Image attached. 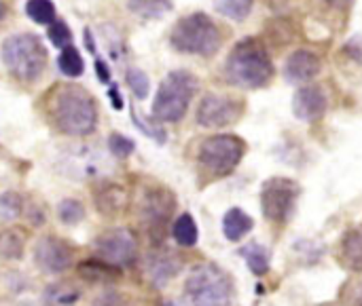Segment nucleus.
<instances>
[{"instance_id":"nucleus-1","label":"nucleus","mask_w":362,"mask_h":306,"mask_svg":"<svg viewBox=\"0 0 362 306\" xmlns=\"http://www.w3.org/2000/svg\"><path fill=\"white\" fill-rule=\"evenodd\" d=\"M51 118L66 135H89L98 125V108L78 85H57L51 93Z\"/></svg>"},{"instance_id":"nucleus-2","label":"nucleus","mask_w":362,"mask_h":306,"mask_svg":"<svg viewBox=\"0 0 362 306\" xmlns=\"http://www.w3.org/2000/svg\"><path fill=\"white\" fill-rule=\"evenodd\" d=\"M225 76L231 85L242 89H261L274 78V61L257 38L240 40L227 61H225Z\"/></svg>"},{"instance_id":"nucleus-3","label":"nucleus","mask_w":362,"mask_h":306,"mask_svg":"<svg viewBox=\"0 0 362 306\" xmlns=\"http://www.w3.org/2000/svg\"><path fill=\"white\" fill-rule=\"evenodd\" d=\"M170 42L178 53L210 57L221 49L223 36L218 25L206 13H191L178 19V23L172 27Z\"/></svg>"},{"instance_id":"nucleus-4","label":"nucleus","mask_w":362,"mask_h":306,"mask_svg":"<svg viewBox=\"0 0 362 306\" xmlns=\"http://www.w3.org/2000/svg\"><path fill=\"white\" fill-rule=\"evenodd\" d=\"M199 87V80L189 70L170 72L159 85L153 99V116L161 123H178L189 110V104Z\"/></svg>"},{"instance_id":"nucleus-5","label":"nucleus","mask_w":362,"mask_h":306,"mask_svg":"<svg viewBox=\"0 0 362 306\" xmlns=\"http://www.w3.org/2000/svg\"><path fill=\"white\" fill-rule=\"evenodd\" d=\"M2 61L11 76L21 82H34L47 66V51L38 36L13 34L2 42Z\"/></svg>"},{"instance_id":"nucleus-6","label":"nucleus","mask_w":362,"mask_h":306,"mask_svg":"<svg viewBox=\"0 0 362 306\" xmlns=\"http://www.w3.org/2000/svg\"><path fill=\"white\" fill-rule=\"evenodd\" d=\"M185 292L193 306H233L231 279L214 264L195 267L187 279Z\"/></svg>"},{"instance_id":"nucleus-7","label":"nucleus","mask_w":362,"mask_h":306,"mask_svg":"<svg viewBox=\"0 0 362 306\" xmlns=\"http://www.w3.org/2000/svg\"><path fill=\"white\" fill-rule=\"evenodd\" d=\"M246 154V144L242 137L238 135H229V133H223V135H212L208 140H204V144L199 146V165L216 176V178H223V176H229L244 159Z\"/></svg>"},{"instance_id":"nucleus-8","label":"nucleus","mask_w":362,"mask_h":306,"mask_svg":"<svg viewBox=\"0 0 362 306\" xmlns=\"http://www.w3.org/2000/svg\"><path fill=\"white\" fill-rule=\"evenodd\" d=\"M299 197V186L288 178H272L261 188V209L263 216L272 222H286Z\"/></svg>"},{"instance_id":"nucleus-9","label":"nucleus","mask_w":362,"mask_h":306,"mask_svg":"<svg viewBox=\"0 0 362 306\" xmlns=\"http://www.w3.org/2000/svg\"><path fill=\"white\" fill-rule=\"evenodd\" d=\"M95 250L104 262H108L112 267H127L136 258L138 243H136V237L132 231L112 228V231H106L104 235L98 237Z\"/></svg>"},{"instance_id":"nucleus-10","label":"nucleus","mask_w":362,"mask_h":306,"mask_svg":"<svg viewBox=\"0 0 362 306\" xmlns=\"http://www.w3.org/2000/svg\"><path fill=\"white\" fill-rule=\"evenodd\" d=\"M240 114H242V102L229 95L210 93L202 99L197 108V123L206 129H221L235 123Z\"/></svg>"},{"instance_id":"nucleus-11","label":"nucleus","mask_w":362,"mask_h":306,"mask_svg":"<svg viewBox=\"0 0 362 306\" xmlns=\"http://www.w3.org/2000/svg\"><path fill=\"white\" fill-rule=\"evenodd\" d=\"M34 260L47 275H59L72 264V250L59 237H42L36 243Z\"/></svg>"},{"instance_id":"nucleus-12","label":"nucleus","mask_w":362,"mask_h":306,"mask_svg":"<svg viewBox=\"0 0 362 306\" xmlns=\"http://www.w3.org/2000/svg\"><path fill=\"white\" fill-rule=\"evenodd\" d=\"M174 207H176V201H174L172 192H168L165 188H153L142 199V207H140L142 222L151 231L163 228L165 222L170 220Z\"/></svg>"},{"instance_id":"nucleus-13","label":"nucleus","mask_w":362,"mask_h":306,"mask_svg":"<svg viewBox=\"0 0 362 306\" xmlns=\"http://www.w3.org/2000/svg\"><path fill=\"white\" fill-rule=\"evenodd\" d=\"M329 99L322 87L318 85H308L297 89L295 97H293V114L303 121V123H314L318 118H322V114L327 112Z\"/></svg>"},{"instance_id":"nucleus-14","label":"nucleus","mask_w":362,"mask_h":306,"mask_svg":"<svg viewBox=\"0 0 362 306\" xmlns=\"http://www.w3.org/2000/svg\"><path fill=\"white\" fill-rule=\"evenodd\" d=\"M322 61L320 57L310 49H297L284 66V76L291 85H303L314 80L320 74Z\"/></svg>"},{"instance_id":"nucleus-15","label":"nucleus","mask_w":362,"mask_h":306,"mask_svg":"<svg viewBox=\"0 0 362 306\" xmlns=\"http://www.w3.org/2000/svg\"><path fill=\"white\" fill-rule=\"evenodd\" d=\"M341 262L346 269L362 273V226L348 231L341 239Z\"/></svg>"},{"instance_id":"nucleus-16","label":"nucleus","mask_w":362,"mask_h":306,"mask_svg":"<svg viewBox=\"0 0 362 306\" xmlns=\"http://www.w3.org/2000/svg\"><path fill=\"white\" fill-rule=\"evenodd\" d=\"M148 275L155 283L163 286L180 271V260L174 254H151L148 256Z\"/></svg>"},{"instance_id":"nucleus-17","label":"nucleus","mask_w":362,"mask_h":306,"mask_svg":"<svg viewBox=\"0 0 362 306\" xmlns=\"http://www.w3.org/2000/svg\"><path fill=\"white\" fill-rule=\"evenodd\" d=\"M95 205L102 214H108V216L119 214L127 205V192L123 186H117V184L102 186L95 192Z\"/></svg>"},{"instance_id":"nucleus-18","label":"nucleus","mask_w":362,"mask_h":306,"mask_svg":"<svg viewBox=\"0 0 362 306\" xmlns=\"http://www.w3.org/2000/svg\"><path fill=\"white\" fill-rule=\"evenodd\" d=\"M252 226H255L252 218L238 207L229 209L223 218V233L229 241H240L244 235L252 231Z\"/></svg>"},{"instance_id":"nucleus-19","label":"nucleus","mask_w":362,"mask_h":306,"mask_svg":"<svg viewBox=\"0 0 362 306\" xmlns=\"http://www.w3.org/2000/svg\"><path fill=\"white\" fill-rule=\"evenodd\" d=\"M78 275L89 281V283H108V281H115L117 277H121V273L108 264V262H98V260H89V262H83L78 267Z\"/></svg>"},{"instance_id":"nucleus-20","label":"nucleus","mask_w":362,"mask_h":306,"mask_svg":"<svg viewBox=\"0 0 362 306\" xmlns=\"http://www.w3.org/2000/svg\"><path fill=\"white\" fill-rule=\"evenodd\" d=\"M127 6L142 19H159L172 11V0H127Z\"/></svg>"},{"instance_id":"nucleus-21","label":"nucleus","mask_w":362,"mask_h":306,"mask_svg":"<svg viewBox=\"0 0 362 306\" xmlns=\"http://www.w3.org/2000/svg\"><path fill=\"white\" fill-rule=\"evenodd\" d=\"M172 235L176 239L178 245L182 247H193L199 239V231H197V224L193 220L191 214H182L176 222H174V228H172Z\"/></svg>"},{"instance_id":"nucleus-22","label":"nucleus","mask_w":362,"mask_h":306,"mask_svg":"<svg viewBox=\"0 0 362 306\" xmlns=\"http://www.w3.org/2000/svg\"><path fill=\"white\" fill-rule=\"evenodd\" d=\"M78 298H81V290L70 283H55L45 292L47 306H72Z\"/></svg>"},{"instance_id":"nucleus-23","label":"nucleus","mask_w":362,"mask_h":306,"mask_svg":"<svg viewBox=\"0 0 362 306\" xmlns=\"http://www.w3.org/2000/svg\"><path fill=\"white\" fill-rule=\"evenodd\" d=\"M57 68L62 70V74H66L68 78H78L85 72V61L78 53V49L74 47H64V51L57 57Z\"/></svg>"},{"instance_id":"nucleus-24","label":"nucleus","mask_w":362,"mask_h":306,"mask_svg":"<svg viewBox=\"0 0 362 306\" xmlns=\"http://www.w3.org/2000/svg\"><path fill=\"white\" fill-rule=\"evenodd\" d=\"M242 256L255 275H265L269 271V252L259 243H248L242 247Z\"/></svg>"},{"instance_id":"nucleus-25","label":"nucleus","mask_w":362,"mask_h":306,"mask_svg":"<svg viewBox=\"0 0 362 306\" xmlns=\"http://www.w3.org/2000/svg\"><path fill=\"white\" fill-rule=\"evenodd\" d=\"M255 0H214V8L233 21H244L252 11Z\"/></svg>"},{"instance_id":"nucleus-26","label":"nucleus","mask_w":362,"mask_h":306,"mask_svg":"<svg viewBox=\"0 0 362 306\" xmlns=\"http://www.w3.org/2000/svg\"><path fill=\"white\" fill-rule=\"evenodd\" d=\"M23 254V237L17 231L0 233V258L4 260H19Z\"/></svg>"},{"instance_id":"nucleus-27","label":"nucleus","mask_w":362,"mask_h":306,"mask_svg":"<svg viewBox=\"0 0 362 306\" xmlns=\"http://www.w3.org/2000/svg\"><path fill=\"white\" fill-rule=\"evenodd\" d=\"M25 13L32 21L49 25L55 19V4L51 0H28Z\"/></svg>"},{"instance_id":"nucleus-28","label":"nucleus","mask_w":362,"mask_h":306,"mask_svg":"<svg viewBox=\"0 0 362 306\" xmlns=\"http://www.w3.org/2000/svg\"><path fill=\"white\" fill-rule=\"evenodd\" d=\"M125 82H127V87L132 89V93H134L136 99H146V97H148L151 80H148V76L144 74V70H140V68H129V70L125 72Z\"/></svg>"},{"instance_id":"nucleus-29","label":"nucleus","mask_w":362,"mask_h":306,"mask_svg":"<svg viewBox=\"0 0 362 306\" xmlns=\"http://www.w3.org/2000/svg\"><path fill=\"white\" fill-rule=\"evenodd\" d=\"M57 216H59V220H62L64 224H76V222L83 220L85 209H83L81 201H76V199H66V201L59 203Z\"/></svg>"},{"instance_id":"nucleus-30","label":"nucleus","mask_w":362,"mask_h":306,"mask_svg":"<svg viewBox=\"0 0 362 306\" xmlns=\"http://www.w3.org/2000/svg\"><path fill=\"white\" fill-rule=\"evenodd\" d=\"M70 38H72V32H70V27L62 19H53L49 23V40H51L53 47L64 49V47L70 44Z\"/></svg>"},{"instance_id":"nucleus-31","label":"nucleus","mask_w":362,"mask_h":306,"mask_svg":"<svg viewBox=\"0 0 362 306\" xmlns=\"http://www.w3.org/2000/svg\"><path fill=\"white\" fill-rule=\"evenodd\" d=\"M21 212V197L15 192L0 195V218L2 220H15Z\"/></svg>"},{"instance_id":"nucleus-32","label":"nucleus","mask_w":362,"mask_h":306,"mask_svg":"<svg viewBox=\"0 0 362 306\" xmlns=\"http://www.w3.org/2000/svg\"><path fill=\"white\" fill-rule=\"evenodd\" d=\"M108 150H110V154H115L119 159H125L136 150V144L129 137L121 135V133H112L108 137Z\"/></svg>"},{"instance_id":"nucleus-33","label":"nucleus","mask_w":362,"mask_h":306,"mask_svg":"<svg viewBox=\"0 0 362 306\" xmlns=\"http://www.w3.org/2000/svg\"><path fill=\"white\" fill-rule=\"evenodd\" d=\"M93 306H127V305H125V300H123L119 294H115V292H106V294H102L100 298H95Z\"/></svg>"},{"instance_id":"nucleus-34","label":"nucleus","mask_w":362,"mask_h":306,"mask_svg":"<svg viewBox=\"0 0 362 306\" xmlns=\"http://www.w3.org/2000/svg\"><path fill=\"white\" fill-rule=\"evenodd\" d=\"M346 51H348V55H350L352 59H356L358 63H362V38L361 36L352 38V40L346 44Z\"/></svg>"},{"instance_id":"nucleus-35","label":"nucleus","mask_w":362,"mask_h":306,"mask_svg":"<svg viewBox=\"0 0 362 306\" xmlns=\"http://www.w3.org/2000/svg\"><path fill=\"white\" fill-rule=\"evenodd\" d=\"M95 74H98V78H100L102 82H110V70H108L106 61L95 59Z\"/></svg>"},{"instance_id":"nucleus-36","label":"nucleus","mask_w":362,"mask_h":306,"mask_svg":"<svg viewBox=\"0 0 362 306\" xmlns=\"http://www.w3.org/2000/svg\"><path fill=\"white\" fill-rule=\"evenodd\" d=\"M28 220H30V224H34V226H40V224L45 222V216H42V212L38 209V205H30Z\"/></svg>"},{"instance_id":"nucleus-37","label":"nucleus","mask_w":362,"mask_h":306,"mask_svg":"<svg viewBox=\"0 0 362 306\" xmlns=\"http://www.w3.org/2000/svg\"><path fill=\"white\" fill-rule=\"evenodd\" d=\"M108 95H110V99H112V108H115V110H123V97H121L119 89H117L115 85L110 87Z\"/></svg>"},{"instance_id":"nucleus-38","label":"nucleus","mask_w":362,"mask_h":306,"mask_svg":"<svg viewBox=\"0 0 362 306\" xmlns=\"http://www.w3.org/2000/svg\"><path fill=\"white\" fill-rule=\"evenodd\" d=\"M327 2H329V6L339 8V11H344V8H348L352 4V0H327Z\"/></svg>"},{"instance_id":"nucleus-39","label":"nucleus","mask_w":362,"mask_h":306,"mask_svg":"<svg viewBox=\"0 0 362 306\" xmlns=\"http://www.w3.org/2000/svg\"><path fill=\"white\" fill-rule=\"evenodd\" d=\"M352 298H354V302H356V305L362 306V281L354 283V292H352Z\"/></svg>"},{"instance_id":"nucleus-40","label":"nucleus","mask_w":362,"mask_h":306,"mask_svg":"<svg viewBox=\"0 0 362 306\" xmlns=\"http://www.w3.org/2000/svg\"><path fill=\"white\" fill-rule=\"evenodd\" d=\"M2 15H4V2L0 0V19H2Z\"/></svg>"},{"instance_id":"nucleus-41","label":"nucleus","mask_w":362,"mask_h":306,"mask_svg":"<svg viewBox=\"0 0 362 306\" xmlns=\"http://www.w3.org/2000/svg\"><path fill=\"white\" fill-rule=\"evenodd\" d=\"M161 306H178V305H176V302H172V300H165Z\"/></svg>"}]
</instances>
